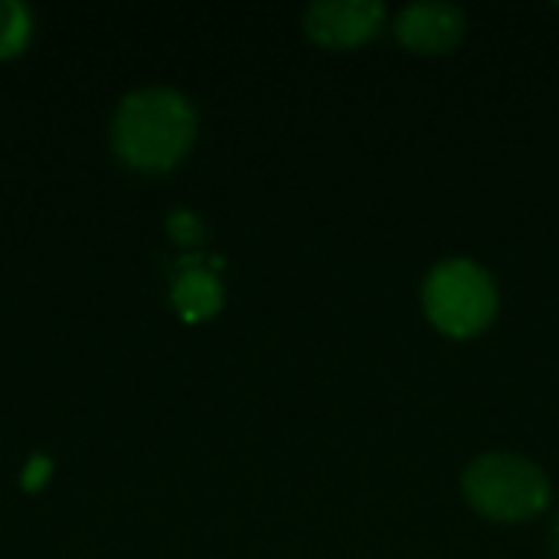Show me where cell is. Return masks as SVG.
Listing matches in <instances>:
<instances>
[{
    "label": "cell",
    "instance_id": "1",
    "mask_svg": "<svg viewBox=\"0 0 559 559\" xmlns=\"http://www.w3.org/2000/svg\"><path fill=\"white\" fill-rule=\"evenodd\" d=\"M197 131L193 105L174 88H138L121 98L111 121L115 154L134 170L174 167Z\"/></svg>",
    "mask_w": 559,
    "mask_h": 559
},
{
    "label": "cell",
    "instance_id": "2",
    "mask_svg": "<svg viewBox=\"0 0 559 559\" xmlns=\"http://www.w3.org/2000/svg\"><path fill=\"white\" fill-rule=\"evenodd\" d=\"M468 501L491 521H527L550 501L547 475L521 455H481L465 468Z\"/></svg>",
    "mask_w": 559,
    "mask_h": 559
},
{
    "label": "cell",
    "instance_id": "3",
    "mask_svg": "<svg viewBox=\"0 0 559 559\" xmlns=\"http://www.w3.org/2000/svg\"><path fill=\"white\" fill-rule=\"evenodd\" d=\"M423 305L436 328L452 337H472L495 318L498 292L481 265L468 259H449L429 272Z\"/></svg>",
    "mask_w": 559,
    "mask_h": 559
},
{
    "label": "cell",
    "instance_id": "4",
    "mask_svg": "<svg viewBox=\"0 0 559 559\" xmlns=\"http://www.w3.org/2000/svg\"><path fill=\"white\" fill-rule=\"evenodd\" d=\"M383 23V3L377 0H318L305 13V29L324 46H357L370 39Z\"/></svg>",
    "mask_w": 559,
    "mask_h": 559
},
{
    "label": "cell",
    "instance_id": "5",
    "mask_svg": "<svg viewBox=\"0 0 559 559\" xmlns=\"http://www.w3.org/2000/svg\"><path fill=\"white\" fill-rule=\"evenodd\" d=\"M465 33V13L455 3L423 0L396 16V36L416 52H445Z\"/></svg>",
    "mask_w": 559,
    "mask_h": 559
},
{
    "label": "cell",
    "instance_id": "6",
    "mask_svg": "<svg viewBox=\"0 0 559 559\" xmlns=\"http://www.w3.org/2000/svg\"><path fill=\"white\" fill-rule=\"evenodd\" d=\"M170 301L187 321H206L223 305L219 278L213 275V269L197 265V259H183V269H180V275L174 278V288H170Z\"/></svg>",
    "mask_w": 559,
    "mask_h": 559
},
{
    "label": "cell",
    "instance_id": "7",
    "mask_svg": "<svg viewBox=\"0 0 559 559\" xmlns=\"http://www.w3.org/2000/svg\"><path fill=\"white\" fill-rule=\"evenodd\" d=\"M33 16L20 0H0V59L16 56L29 43Z\"/></svg>",
    "mask_w": 559,
    "mask_h": 559
},
{
    "label": "cell",
    "instance_id": "8",
    "mask_svg": "<svg viewBox=\"0 0 559 559\" xmlns=\"http://www.w3.org/2000/svg\"><path fill=\"white\" fill-rule=\"evenodd\" d=\"M49 475H52V462H49L46 455H33V459H29V465L23 468L20 485H23L26 491H39V488L49 481Z\"/></svg>",
    "mask_w": 559,
    "mask_h": 559
},
{
    "label": "cell",
    "instance_id": "9",
    "mask_svg": "<svg viewBox=\"0 0 559 559\" xmlns=\"http://www.w3.org/2000/svg\"><path fill=\"white\" fill-rule=\"evenodd\" d=\"M170 233L180 239V242H193V239H200V223H197V216H190L187 210H180V213H174L170 216Z\"/></svg>",
    "mask_w": 559,
    "mask_h": 559
},
{
    "label": "cell",
    "instance_id": "10",
    "mask_svg": "<svg viewBox=\"0 0 559 559\" xmlns=\"http://www.w3.org/2000/svg\"><path fill=\"white\" fill-rule=\"evenodd\" d=\"M554 534H557V544H559V518H557V531H554Z\"/></svg>",
    "mask_w": 559,
    "mask_h": 559
}]
</instances>
